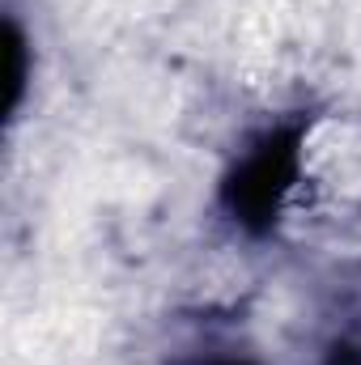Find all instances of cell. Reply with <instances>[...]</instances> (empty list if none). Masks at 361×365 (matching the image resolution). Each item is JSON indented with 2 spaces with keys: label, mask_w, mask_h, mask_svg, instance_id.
<instances>
[{
  "label": "cell",
  "mask_w": 361,
  "mask_h": 365,
  "mask_svg": "<svg viewBox=\"0 0 361 365\" xmlns=\"http://www.w3.org/2000/svg\"><path fill=\"white\" fill-rule=\"evenodd\" d=\"M310 115H289L247 140V149L234 158V166L221 175L217 204L221 212L251 238H268L280 225V212L302 179L306 140H310Z\"/></svg>",
  "instance_id": "6da1fadb"
},
{
  "label": "cell",
  "mask_w": 361,
  "mask_h": 365,
  "mask_svg": "<svg viewBox=\"0 0 361 365\" xmlns=\"http://www.w3.org/2000/svg\"><path fill=\"white\" fill-rule=\"evenodd\" d=\"M191 365H260L255 357L247 353H230V349H217V353H200Z\"/></svg>",
  "instance_id": "277c9868"
},
{
  "label": "cell",
  "mask_w": 361,
  "mask_h": 365,
  "mask_svg": "<svg viewBox=\"0 0 361 365\" xmlns=\"http://www.w3.org/2000/svg\"><path fill=\"white\" fill-rule=\"evenodd\" d=\"M26 86H30V38L21 21L9 13L4 21V119H17L26 102Z\"/></svg>",
  "instance_id": "7a4b0ae2"
},
{
  "label": "cell",
  "mask_w": 361,
  "mask_h": 365,
  "mask_svg": "<svg viewBox=\"0 0 361 365\" xmlns=\"http://www.w3.org/2000/svg\"><path fill=\"white\" fill-rule=\"evenodd\" d=\"M319 365H361V319L349 323L345 331H336V336L323 344Z\"/></svg>",
  "instance_id": "3957f363"
}]
</instances>
